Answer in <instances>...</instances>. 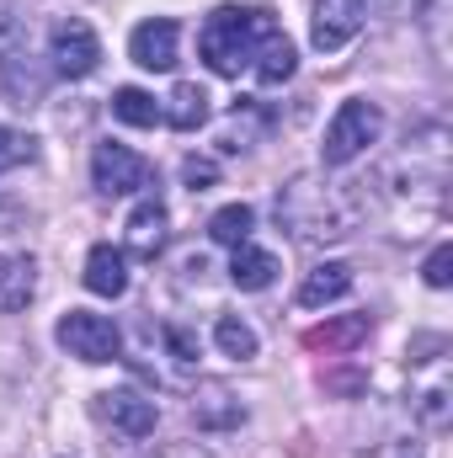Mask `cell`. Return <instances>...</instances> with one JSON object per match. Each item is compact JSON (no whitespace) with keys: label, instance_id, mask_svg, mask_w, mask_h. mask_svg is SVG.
Segmentation results:
<instances>
[{"label":"cell","instance_id":"12","mask_svg":"<svg viewBox=\"0 0 453 458\" xmlns=\"http://www.w3.org/2000/svg\"><path fill=\"white\" fill-rule=\"evenodd\" d=\"M86 288L97 299H117L128 288V256L113 250V245H91V256H86Z\"/></svg>","mask_w":453,"mask_h":458},{"label":"cell","instance_id":"16","mask_svg":"<svg viewBox=\"0 0 453 458\" xmlns=\"http://www.w3.org/2000/svg\"><path fill=\"white\" fill-rule=\"evenodd\" d=\"M192 416H198V427L219 432V427H235L245 411H240V400L229 394L225 384H203V389H198V405H192Z\"/></svg>","mask_w":453,"mask_h":458},{"label":"cell","instance_id":"8","mask_svg":"<svg viewBox=\"0 0 453 458\" xmlns=\"http://www.w3.org/2000/svg\"><path fill=\"white\" fill-rule=\"evenodd\" d=\"M176 21L171 16H155V21H139L133 38H128V54L139 70H171L176 64Z\"/></svg>","mask_w":453,"mask_h":458},{"label":"cell","instance_id":"25","mask_svg":"<svg viewBox=\"0 0 453 458\" xmlns=\"http://www.w3.org/2000/svg\"><path fill=\"white\" fill-rule=\"evenodd\" d=\"M384 11H395V16H406V11H422V0H379Z\"/></svg>","mask_w":453,"mask_h":458},{"label":"cell","instance_id":"15","mask_svg":"<svg viewBox=\"0 0 453 458\" xmlns=\"http://www.w3.org/2000/svg\"><path fill=\"white\" fill-rule=\"evenodd\" d=\"M294 64H299V54H294V43H288L283 32H267L261 48H256V59H251V70H256L261 86H283V81L294 75Z\"/></svg>","mask_w":453,"mask_h":458},{"label":"cell","instance_id":"21","mask_svg":"<svg viewBox=\"0 0 453 458\" xmlns=\"http://www.w3.org/2000/svg\"><path fill=\"white\" fill-rule=\"evenodd\" d=\"M32 155H38V139H27V133H16V128H5V123H0V171L27 165Z\"/></svg>","mask_w":453,"mask_h":458},{"label":"cell","instance_id":"6","mask_svg":"<svg viewBox=\"0 0 453 458\" xmlns=\"http://www.w3.org/2000/svg\"><path fill=\"white\" fill-rule=\"evenodd\" d=\"M363 16H368V0H315V11H310V43L321 54H337V48H346L363 32Z\"/></svg>","mask_w":453,"mask_h":458},{"label":"cell","instance_id":"26","mask_svg":"<svg viewBox=\"0 0 453 458\" xmlns=\"http://www.w3.org/2000/svg\"><path fill=\"white\" fill-rule=\"evenodd\" d=\"M406 458H416V454H406Z\"/></svg>","mask_w":453,"mask_h":458},{"label":"cell","instance_id":"23","mask_svg":"<svg viewBox=\"0 0 453 458\" xmlns=\"http://www.w3.org/2000/svg\"><path fill=\"white\" fill-rule=\"evenodd\" d=\"M166 342H171V352H176V357H182V362H192V357H198V342H192V336H187V331H176V326H171V331H166Z\"/></svg>","mask_w":453,"mask_h":458},{"label":"cell","instance_id":"5","mask_svg":"<svg viewBox=\"0 0 453 458\" xmlns=\"http://www.w3.org/2000/svg\"><path fill=\"white\" fill-rule=\"evenodd\" d=\"M91 182H97V192L102 198H128V192H139V187H150V165L128 149V144H97L91 149Z\"/></svg>","mask_w":453,"mask_h":458},{"label":"cell","instance_id":"17","mask_svg":"<svg viewBox=\"0 0 453 458\" xmlns=\"http://www.w3.org/2000/svg\"><path fill=\"white\" fill-rule=\"evenodd\" d=\"M368 336V315H346V320H331V326H315L304 331V346L310 352H346Z\"/></svg>","mask_w":453,"mask_h":458},{"label":"cell","instance_id":"24","mask_svg":"<svg viewBox=\"0 0 453 458\" xmlns=\"http://www.w3.org/2000/svg\"><path fill=\"white\" fill-rule=\"evenodd\" d=\"M187 182H192V192H198V182H214V165H209V160H187Z\"/></svg>","mask_w":453,"mask_h":458},{"label":"cell","instance_id":"14","mask_svg":"<svg viewBox=\"0 0 453 458\" xmlns=\"http://www.w3.org/2000/svg\"><path fill=\"white\" fill-rule=\"evenodd\" d=\"M160 123H171L176 133L203 128V123H209V91H203L198 81H182V86L171 91V107H160Z\"/></svg>","mask_w":453,"mask_h":458},{"label":"cell","instance_id":"4","mask_svg":"<svg viewBox=\"0 0 453 458\" xmlns=\"http://www.w3.org/2000/svg\"><path fill=\"white\" fill-rule=\"evenodd\" d=\"M48 59H54V70H59L64 81H86V75L102 64V43H97V32H91L81 16H70V21H59V27L48 32Z\"/></svg>","mask_w":453,"mask_h":458},{"label":"cell","instance_id":"10","mask_svg":"<svg viewBox=\"0 0 453 458\" xmlns=\"http://www.w3.org/2000/svg\"><path fill=\"white\" fill-rule=\"evenodd\" d=\"M272 277H278V256L272 250H261V245H235V256H229V283L240 288V293H261V288H272Z\"/></svg>","mask_w":453,"mask_h":458},{"label":"cell","instance_id":"18","mask_svg":"<svg viewBox=\"0 0 453 458\" xmlns=\"http://www.w3.org/2000/svg\"><path fill=\"white\" fill-rule=\"evenodd\" d=\"M113 117L128 123V128H155V123H160V102H155L150 91H139V86H117L113 91Z\"/></svg>","mask_w":453,"mask_h":458},{"label":"cell","instance_id":"3","mask_svg":"<svg viewBox=\"0 0 453 458\" xmlns=\"http://www.w3.org/2000/svg\"><path fill=\"white\" fill-rule=\"evenodd\" d=\"M54 342L64 346L70 357H81V362H117V352H123V331H117L107 315L70 310V315L54 326Z\"/></svg>","mask_w":453,"mask_h":458},{"label":"cell","instance_id":"19","mask_svg":"<svg viewBox=\"0 0 453 458\" xmlns=\"http://www.w3.org/2000/svg\"><path fill=\"white\" fill-rule=\"evenodd\" d=\"M251 225H256V214H251L245 203H229V208H219V214L209 219V234H214L219 245L235 250V245H245V240H251Z\"/></svg>","mask_w":453,"mask_h":458},{"label":"cell","instance_id":"11","mask_svg":"<svg viewBox=\"0 0 453 458\" xmlns=\"http://www.w3.org/2000/svg\"><path fill=\"white\" fill-rule=\"evenodd\" d=\"M38 293V267L32 256H0V315L27 310Z\"/></svg>","mask_w":453,"mask_h":458},{"label":"cell","instance_id":"7","mask_svg":"<svg viewBox=\"0 0 453 458\" xmlns=\"http://www.w3.org/2000/svg\"><path fill=\"white\" fill-rule=\"evenodd\" d=\"M97 416H102L107 427H117L123 437H150V432H155V421H160L155 400H144V394H133V389L97 394Z\"/></svg>","mask_w":453,"mask_h":458},{"label":"cell","instance_id":"1","mask_svg":"<svg viewBox=\"0 0 453 458\" xmlns=\"http://www.w3.org/2000/svg\"><path fill=\"white\" fill-rule=\"evenodd\" d=\"M267 32H278L272 11H261V5H219L198 32V54H203V64L214 75H240V70H251Z\"/></svg>","mask_w":453,"mask_h":458},{"label":"cell","instance_id":"2","mask_svg":"<svg viewBox=\"0 0 453 458\" xmlns=\"http://www.w3.org/2000/svg\"><path fill=\"white\" fill-rule=\"evenodd\" d=\"M379 133H384V113H379L373 102L352 97V102H341L337 117L326 123V144H321V155H326V165H352Z\"/></svg>","mask_w":453,"mask_h":458},{"label":"cell","instance_id":"9","mask_svg":"<svg viewBox=\"0 0 453 458\" xmlns=\"http://www.w3.org/2000/svg\"><path fill=\"white\" fill-rule=\"evenodd\" d=\"M128 256H139V261H155L166 245H171V219H166V208L155 203V198H144L133 214H128Z\"/></svg>","mask_w":453,"mask_h":458},{"label":"cell","instance_id":"20","mask_svg":"<svg viewBox=\"0 0 453 458\" xmlns=\"http://www.w3.org/2000/svg\"><path fill=\"white\" fill-rule=\"evenodd\" d=\"M214 342H219V352H225V357H235V362L256 357V331H251L240 315H219V326H214Z\"/></svg>","mask_w":453,"mask_h":458},{"label":"cell","instance_id":"13","mask_svg":"<svg viewBox=\"0 0 453 458\" xmlns=\"http://www.w3.org/2000/svg\"><path fill=\"white\" fill-rule=\"evenodd\" d=\"M346 293H352V267H346V261H326V267H315V272L299 283V304H304V310H321V304L346 299Z\"/></svg>","mask_w":453,"mask_h":458},{"label":"cell","instance_id":"22","mask_svg":"<svg viewBox=\"0 0 453 458\" xmlns=\"http://www.w3.org/2000/svg\"><path fill=\"white\" fill-rule=\"evenodd\" d=\"M422 277H427V288H449V283H453V245H438V250L427 256Z\"/></svg>","mask_w":453,"mask_h":458}]
</instances>
